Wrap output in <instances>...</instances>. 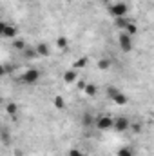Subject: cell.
Masks as SVG:
<instances>
[{
    "instance_id": "6da1fadb",
    "label": "cell",
    "mask_w": 154,
    "mask_h": 156,
    "mask_svg": "<svg viewBox=\"0 0 154 156\" xmlns=\"http://www.w3.org/2000/svg\"><path fill=\"white\" fill-rule=\"evenodd\" d=\"M40 76H42L40 69H37V67H29V69H26V71L22 73L20 80H22L24 83H27V85H35V83H38Z\"/></svg>"
},
{
    "instance_id": "7a4b0ae2",
    "label": "cell",
    "mask_w": 154,
    "mask_h": 156,
    "mask_svg": "<svg viewBox=\"0 0 154 156\" xmlns=\"http://www.w3.org/2000/svg\"><path fill=\"white\" fill-rule=\"evenodd\" d=\"M109 13H111V16H114V18L127 16V13H129V5H127L125 2H116V4H113V5L109 7Z\"/></svg>"
},
{
    "instance_id": "3957f363",
    "label": "cell",
    "mask_w": 154,
    "mask_h": 156,
    "mask_svg": "<svg viewBox=\"0 0 154 156\" xmlns=\"http://www.w3.org/2000/svg\"><path fill=\"white\" fill-rule=\"evenodd\" d=\"M94 127L98 131H109L113 129V116L111 115H102L94 120Z\"/></svg>"
},
{
    "instance_id": "277c9868",
    "label": "cell",
    "mask_w": 154,
    "mask_h": 156,
    "mask_svg": "<svg viewBox=\"0 0 154 156\" xmlns=\"http://www.w3.org/2000/svg\"><path fill=\"white\" fill-rule=\"evenodd\" d=\"M118 45H120V49L121 51H125V53H131L132 51V37H129L127 33H120L118 35Z\"/></svg>"
},
{
    "instance_id": "5b68a950",
    "label": "cell",
    "mask_w": 154,
    "mask_h": 156,
    "mask_svg": "<svg viewBox=\"0 0 154 156\" xmlns=\"http://www.w3.org/2000/svg\"><path fill=\"white\" fill-rule=\"evenodd\" d=\"M131 127V120L127 116H118V118H113V129L118 131V133H123Z\"/></svg>"
},
{
    "instance_id": "8992f818",
    "label": "cell",
    "mask_w": 154,
    "mask_h": 156,
    "mask_svg": "<svg viewBox=\"0 0 154 156\" xmlns=\"http://www.w3.org/2000/svg\"><path fill=\"white\" fill-rule=\"evenodd\" d=\"M35 51H37L38 56H49V55H51V47H49V44H45V42H38V44L35 45Z\"/></svg>"
},
{
    "instance_id": "52a82bcc",
    "label": "cell",
    "mask_w": 154,
    "mask_h": 156,
    "mask_svg": "<svg viewBox=\"0 0 154 156\" xmlns=\"http://www.w3.org/2000/svg\"><path fill=\"white\" fill-rule=\"evenodd\" d=\"M64 82H65V83H75V82H76L78 78V69H73V67H71V69H67V71H65V73H64Z\"/></svg>"
},
{
    "instance_id": "ba28073f",
    "label": "cell",
    "mask_w": 154,
    "mask_h": 156,
    "mask_svg": "<svg viewBox=\"0 0 154 156\" xmlns=\"http://www.w3.org/2000/svg\"><path fill=\"white\" fill-rule=\"evenodd\" d=\"M16 35H18V29H16V26H13V24H7V26H5V29H4V35H2V38H16Z\"/></svg>"
},
{
    "instance_id": "9c48e42d",
    "label": "cell",
    "mask_w": 154,
    "mask_h": 156,
    "mask_svg": "<svg viewBox=\"0 0 154 156\" xmlns=\"http://www.w3.org/2000/svg\"><path fill=\"white\" fill-rule=\"evenodd\" d=\"M113 102H114L116 105H127V102H129V98H127V94L125 93H121V91H118L114 96H113Z\"/></svg>"
},
{
    "instance_id": "30bf717a",
    "label": "cell",
    "mask_w": 154,
    "mask_h": 156,
    "mask_svg": "<svg viewBox=\"0 0 154 156\" xmlns=\"http://www.w3.org/2000/svg\"><path fill=\"white\" fill-rule=\"evenodd\" d=\"M82 93H85L89 98H94V96L98 94V85H94V83H89V82H87V85H85V89H83Z\"/></svg>"
},
{
    "instance_id": "8fae6325",
    "label": "cell",
    "mask_w": 154,
    "mask_h": 156,
    "mask_svg": "<svg viewBox=\"0 0 154 156\" xmlns=\"http://www.w3.org/2000/svg\"><path fill=\"white\" fill-rule=\"evenodd\" d=\"M65 105H67V104H65V98H64V96H60V94H58V96H54V98H53V107H54V109L64 111V109H65Z\"/></svg>"
},
{
    "instance_id": "7c38bea8",
    "label": "cell",
    "mask_w": 154,
    "mask_h": 156,
    "mask_svg": "<svg viewBox=\"0 0 154 156\" xmlns=\"http://www.w3.org/2000/svg\"><path fill=\"white\" fill-rule=\"evenodd\" d=\"M111 66H113L111 58H100V60L96 62V67H98L100 71H107V69H111Z\"/></svg>"
},
{
    "instance_id": "4fadbf2b",
    "label": "cell",
    "mask_w": 154,
    "mask_h": 156,
    "mask_svg": "<svg viewBox=\"0 0 154 156\" xmlns=\"http://www.w3.org/2000/svg\"><path fill=\"white\" fill-rule=\"evenodd\" d=\"M94 120H96V116H93L91 113H83L82 115V125L83 127H91V125H94Z\"/></svg>"
},
{
    "instance_id": "5bb4252c",
    "label": "cell",
    "mask_w": 154,
    "mask_h": 156,
    "mask_svg": "<svg viewBox=\"0 0 154 156\" xmlns=\"http://www.w3.org/2000/svg\"><path fill=\"white\" fill-rule=\"evenodd\" d=\"M87 64H89V58L87 56H80V58H76L73 62V69H83V67H87Z\"/></svg>"
},
{
    "instance_id": "9a60e30c",
    "label": "cell",
    "mask_w": 154,
    "mask_h": 156,
    "mask_svg": "<svg viewBox=\"0 0 154 156\" xmlns=\"http://www.w3.org/2000/svg\"><path fill=\"white\" fill-rule=\"evenodd\" d=\"M131 22V18L129 16H121V18H114V26L120 29V31H123L125 29V26Z\"/></svg>"
},
{
    "instance_id": "2e32d148",
    "label": "cell",
    "mask_w": 154,
    "mask_h": 156,
    "mask_svg": "<svg viewBox=\"0 0 154 156\" xmlns=\"http://www.w3.org/2000/svg\"><path fill=\"white\" fill-rule=\"evenodd\" d=\"M123 33H127L129 37H134V35L138 33V27H136V24H134V22L131 20V22H129V24L125 26V29H123Z\"/></svg>"
},
{
    "instance_id": "e0dca14e",
    "label": "cell",
    "mask_w": 154,
    "mask_h": 156,
    "mask_svg": "<svg viewBox=\"0 0 154 156\" xmlns=\"http://www.w3.org/2000/svg\"><path fill=\"white\" fill-rule=\"evenodd\" d=\"M56 47L62 49V51L67 49V47H69V40H67V37H58V38H56Z\"/></svg>"
},
{
    "instance_id": "ac0fdd59",
    "label": "cell",
    "mask_w": 154,
    "mask_h": 156,
    "mask_svg": "<svg viewBox=\"0 0 154 156\" xmlns=\"http://www.w3.org/2000/svg\"><path fill=\"white\" fill-rule=\"evenodd\" d=\"M27 47V44H26V40H22V38H16V40H13V49H16V51H24Z\"/></svg>"
},
{
    "instance_id": "d6986e66",
    "label": "cell",
    "mask_w": 154,
    "mask_h": 156,
    "mask_svg": "<svg viewBox=\"0 0 154 156\" xmlns=\"http://www.w3.org/2000/svg\"><path fill=\"white\" fill-rule=\"evenodd\" d=\"M5 113H7L9 116H13V115H16V113H18V105H16L15 102H9V104L5 105Z\"/></svg>"
},
{
    "instance_id": "ffe728a7",
    "label": "cell",
    "mask_w": 154,
    "mask_h": 156,
    "mask_svg": "<svg viewBox=\"0 0 154 156\" xmlns=\"http://www.w3.org/2000/svg\"><path fill=\"white\" fill-rule=\"evenodd\" d=\"M22 53H24V56H26L27 60H31V58H37V56H38V55H37V51H35V47H26Z\"/></svg>"
},
{
    "instance_id": "44dd1931",
    "label": "cell",
    "mask_w": 154,
    "mask_h": 156,
    "mask_svg": "<svg viewBox=\"0 0 154 156\" xmlns=\"http://www.w3.org/2000/svg\"><path fill=\"white\" fill-rule=\"evenodd\" d=\"M118 156H134V151H132L131 147H121V149L118 151Z\"/></svg>"
},
{
    "instance_id": "7402d4cb",
    "label": "cell",
    "mask_w": 154,
    "mask_h": 156,
    "mask_svg": "<svg viewBox=\"0 0 154 156\" xmlns=\"http://www.w3.org/2000/svg\"><path fill=\"white\" fill-rule=\"evenodd\" d=\"M67 156H85L80 149H76V147H71L69 151H67Z\"/></svg>"
},
{
    "instance_id": "603a6c76",
    "label": "cell",
    "mask_w": 154,
    "mask_h": 156,
    "mask_svg": "<svg viewBox=\"0 0 154 156\" xmlns=\"http://www.w3.org/2000/svg\"><path fill=\"white\" fill-rule=\"evenodd\" d=\"M9 71H11V69H9L7 66H4V64H0V78H4L5 75H7V73H9Z\"/></svg>"
},
{
    "instance_id": "cb8c5ba5",
    "label": "cell",
    "mask_w": 154,
    "mask_h": 156,
    "mask_svg": "<svg viewBox=\"0 0 154 156\" xmlns=\"http://www.w3.org/2000/svg\"><path fill=\"white\" fill-rule=\"evenodd\" d=\"M118 91H120V89H116V87H107V98H111V100H113V96H114Z\"/></svg>"
},
{
    "instance_id": "d4e9b609",
    "label": "cell",
    "mask_w": 154,
    "mask_h": 156,
    "mask_svg": "<svg viewBox=\"0 0 154 156\" xmlns=\"http://www.w3.org/2000/svg\"><path fill=\"white\" fill-rule=\"evenodd\" d=\"M0 136H2V140H4V144H9V142H11V138H9V133H7V131H2V133H0Z\"/></svg>"
},
{
    "instance_id": "484cf974",
    "label": "cell",
    "mask_w": 154,
    "mask_h": 156,
    "mask_svg": "<svg viewBox=\"0 0 154 156\" xmlns=\"http://www.w3.org/2000/svg\"><path fill=\"white\" fill-rule=\"evenodd\" d=\"M85 85H87V82H85V80H76V87L80 89V91H83V89H85Z\"/></svg>"
},
{
    "instance_id": "4316f807",
    "label": "cell",
    "mask_w": 154,
    "mask_h": 156,
    "mask_svg": "<svg viewBox=\"0 0 154 156\" xmlns=\"http://www.w3.org/2000/svg\"><path fill=\"white\" fill-rule=\"evenodd\" d=\"M142 129H143V125H142V123H132V131H134V133H140Z\"/></svg>"
},
{
    "instance_id": "83f0119b",
    "label": "cell",
    "mask_w": 154,
    "mask_h": 156,
    "mask_svg": "<svg viewBox=\"0 0 154 156\" xmlns=\"http://www.w3.org/2000/svg\"><path fill=\"white\" fill-rule=\"evenodd\" d=\"M5 26H7V22L0 20V38H2V35H4V29H5Z\"/></svg>"
},
{
    "instance_id": "f1b7e54d",
    "label": "cell",
    "mask_w": 154,
    "mask_h": 156,
    "mask_svg": "<svg viewBox=\"0 0 154 156\" xmlns=\"http://www.w3.org/2000/svg\"><path fill=\"white\" fill-rule=\"evenodd\" d=\"M26 2H31V0H26Z\"/></svg>"
}]
</instances>
